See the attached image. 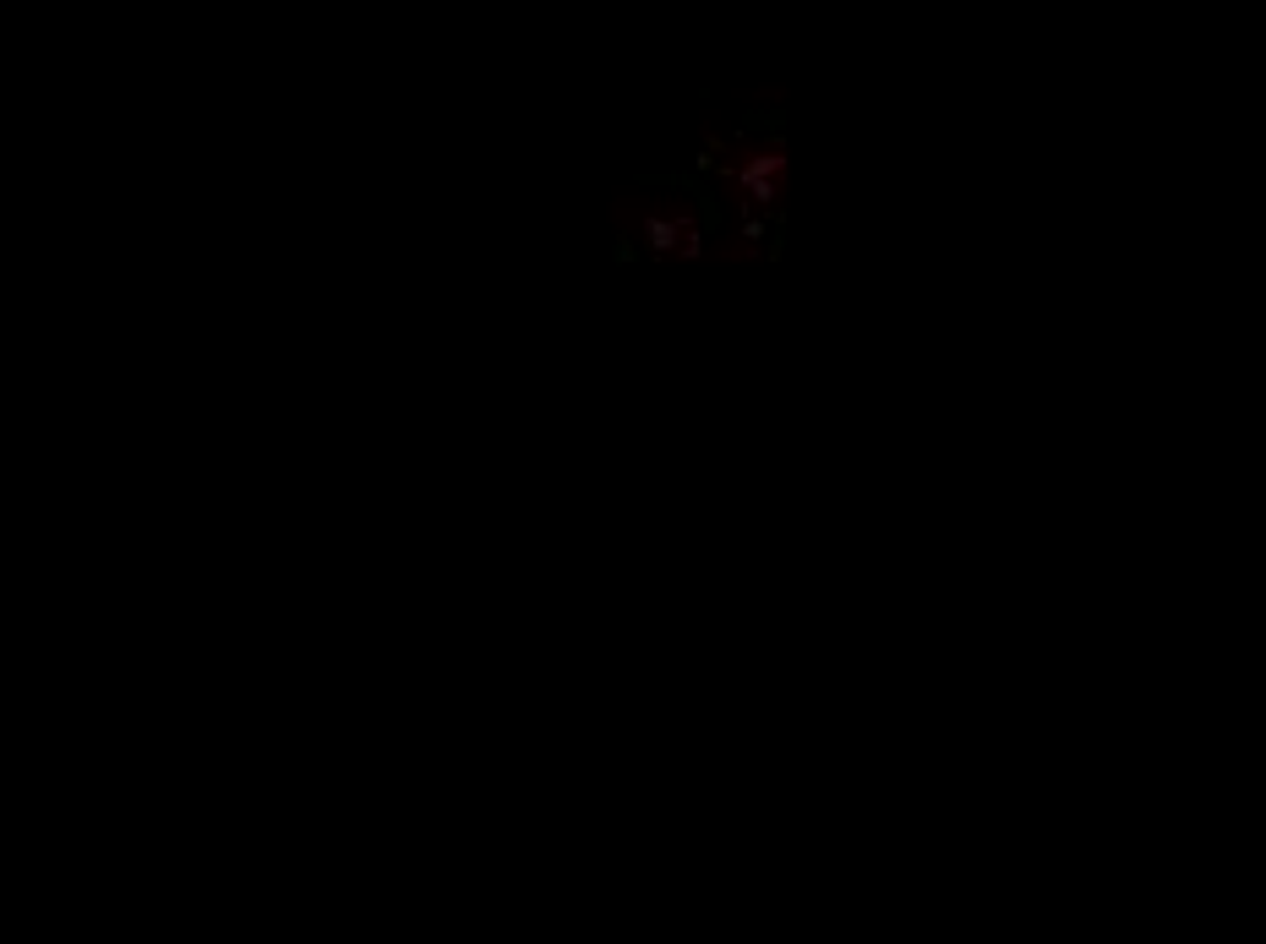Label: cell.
Masks as SVG:
<instances>
[{"mask_svg":"<svg viewBox=\"0 0 1266 944\" xmlns=\"http://www.w3.org/2000/svg\"><path fill=\"white\" fill-rule=\"evenodd\" d=\"M710 219H715V197L710 191H683V197H644L633 191V202H617V224L623 241L639 257H704L710 247Z\"/></svg>","mask_w":1266,"mask_h":944,"instance_id":"6da1fadb","label":"cell"},{"mask_svg":"<svg viewBox=\"0 0 1266 944\" xmlns=\"http://www.w3.org/2000/svg\"><path fill=\"white\" fill-rule=\"evenodd\" d=\"M699 170H715V175H721V187L732 191V202L748 213L743 241H760L764 208L775 213V202H781V175H786L781 142H775V137H770V142H715V137H710V153L699 159Z\"/></svg>","mask_w":1266,"mask_h":944,"instance_id":"7a4b0ae2","label":"cell"}]
</instances>
